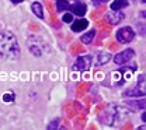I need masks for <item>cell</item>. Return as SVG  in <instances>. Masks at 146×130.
<instances>
[{"label":"cell","instance_id":"12","mask_svg":"<svg viewBox=\"0 0 146 130\" xmlns=\"http://www.w3.org/2000/svg\"><path fill=\"white\" fill-rule=\"evenodd\" d=\"M31 9H33V11H34V14H35L36 17L44 18V10H42V4H41V3H38V1L33 3Z\"/></svg>","mask_w":146,"mask_h":130},{"label":"cell","instance_id":"8","mask_svg":"<svg viewBox=\"0 0 146 130\" xmlns=\"http://www.w3.org/2000/svg\"><path fill=\"white\" fill-rule=\"evenodd\" d=\"M127 105L133 109V111H139V109H146V99H139V101H129Z\"/></svg>","mask_w":146,"mask_h":130},{"label":"cell","instance_id":"4","mask_svg":"<svg viewBox=\"0 0 146 130\" xmlns=\"http://www.w3.org/2000/svg\"><path fill=\"white\" fill-rule=\"evenodd\" d=\"M91 67V56L84 55V56H79L76 63L73 64V69L77 72H86Z\"/></svg>","mask_w":146,"mask_h":130},{"label":"cell","instance_id":"16","mask_svg":"<svg viewBox=\"0 0 146 130\" xmlns=\"http://www.w3.org/2000/svg\"><path fill=\"white\" fill-rule=\"evenodd\" d=\"M3 101H4V102H13V101H14V94L11 93V91L4 93L3 94Z\"/></svg>","mask_w":146,"mask_h":130},{"label":"cell","instance_id":"14","mask_svg":"<svg viewBox=\"0 0 146 130\" xmlns=\"http://www.w3.org/2000/svg\"><path fill=\"white\" fill-rule=\"evenodd\" d=\"M94 35H96V31L91 30V31H89L86 35L82 37V42H83V43H90L91 41H93V38H94Z\"/></svg>","mask_w":146,"mask_h":130},{"label":"cell","instance_id":"3","mask_svg":"<svg viewBox=\"0 0 146 130\" xmlns=\"http://www.w3.org/2000/svg\"><path fill=\"white\" fill-rule=\"evenodd\" d=\"M133 38H135V32H133V30L129 28V27H122V28L118 30V32H117V39H118V42H121V43H128V42H131Z\"/></svg>","mask_w":146,"mask_h":130},{"label":"cell","instance_id":"13","mask_svg":"<svg viewBox=\"0 0 146 130\" xmlns=\"http://www.w3.org/2000/svg\"><path fill=\"white\" fill-rule=\"evenodd\" d=\"M127 6H128V1H125V0H114L112 4H111V9L114 11H117V10H121V9L127 7Z\"/></svg>","mask_w":146,"mask_h":130},{"label":"cell","instance_id":"17","mask_svg":"<svg viewBox=\"0 0 146 130\" xmlns=\"http://www.w3.org/2000/svg\"><path fill=\"white\" fill-rule=\"evenodd\" d=\"M72 14H65V16H63V17H62V20H63V21H65V22H70V21H72Z\"/></svg>","mask_w":146,"mask_h":130},{"label":"cell","instance_id":"18","mask_svg":"<svg viewBox=\"0 0 146 130\" xmlns=\"http://www.w3.org/2000/svg\"><path fill=\"white\" fill-rule=\"evenodd\" d=\"M56 126H58V120H55V122H52V123H51V125L48 126V129H58Z\"/></svg>","mask_w":146,"mask_h":130},{"label":"cell","instance_id":"19","mask_svg":"<svg viewBox=\"0 0 146 130\" xmlns=\"http://www.w3.org/2000/svg\"><path fill=\"white\" fill-rule=\"evenodd\" d=\"M106 1H108V0H93V4L98 6V4H101V3H106Z\"/></svg>","mask_w":146,"mask_h":130},{"label":"cell","instance_id":"23","mask_svg":"<svg viewBox=\"0 0 146 130\" xmlns=\"http://www.w3.org/2000/svg\"><path fill=\"white\" fill-rule=\"evenodd\" d=\"M139 129H145L146 130V126H142V127H139Z\"/></svg>","mask_w":146,"mask_h":130},{"label":"cell","instance_id":"10","mask_svg":"<svg viewBox=\"0 0 146 130\" xmlns=\"http://www.w3.org/2000/svg\"><path fill=\"white\" fill-rule=\"evenodd\" d=\"M72 10H73V13H74L76 16L82 17V16H84L87 7H86V4H83V3H76V4L72 7Z\"/></svg>","mask_w":146,"mask_h":130},{"label":"cell","instance_id":"11","mask_svg":"<svg viewBox=\"0 0 146 130\" xmlns=\"http://www.w3.org/2000/svg\"><path fill=\"white\" fill-rule=\"evenodd\" d=\"M87 25H89V22H87L86 20H79V21H76V22L73 24L72 30L74 32H80V31H83Z\"/></svg>","mask_w":146,"mask_h":130},{"label":"cell","instance_id":"22","mask_svg":"<svg viewBox=\"0 0 146 130\" xmlns=\"http://www.w3.org/2000/svg\"><path fill=\"white\" fill-rule=\"evenodd\" d=\"M11 1H13V3H14V4H18V3H21V1H23V0H11Z\"/></svg>","mask_w":146,"mask_h":130},{"label":"cell","instance_id":"7","mask_svg":"<svg viewBox=\"0 0 146 130\" xmlns=\"http://www.w3.org/2000/svg\"><path fill=\"white\" fill-rule=\"evenodd\" d=\"M106 18H107V21H108L110 24L117 25V24H119L124 20V14L122 13H108Z\"/></svg>","mask_w":146,"mask_h":130},{"label":"cell","instance_id":"1","mask_svg":"<svg viewBox=\"0 0 146 130\" xmlns=\"http://www.w3.org/2000/svg\"><path fill=\"white\" fill-rule=\"evenodd\" d=\"M0 56L6 60H16L20 56L17 38L10 31L0 32Z\"/></svg>","mask_w":146,"mask_h":130},{"label":"cell","instance_id":"2","mask_svg":"<svg viewBox=\"0 0 146 130\" xmlns=\"http://www.w3.org/2000/svg\"><path fill=\"white\" fill-rule=\"evenodd\" d=\"M27 45H28V49H30V52L33 53V55L35 56H42L45 53V48H46V45H45V42L41 39L39 37H36V35H31V37L27 39Z\"/></svg>","mask_w":146,"mask_h":130},{"label":"cell","instance_id":"6","mask_svg":"<svg viewBox=\"0 0 146 130\" xmlns=\"http://www.w3.org/2000/svg\"><path fill=\"white\" fill-rule=\"evenodd\" d=\"M142 95H146V84L142 83V80L139 78V84L131 90H128L125 93V97H142Z\"/></svg>","mask_w":146,"mask_h":130},{"label":"cell","instance_id":"20","mask_svg":"<svg viewBox=\"0 0 146 130\" xmlns=\"http://www.w3.org/2000/svg\"><path fill=\"white\" fill-rule=\"evenodd\" d=\"M141 17H143V18H146V10H145V11H142V13H141Z\"/></svg>","mask_w":146,"mask_h":130},{"label":"cell","instance_id":"5","mask_svg":"<svg viewBox=\"0 0 146 130\" xmlns=\"http://www.w3.org/2000/svg\"><path fill=\"white\" fill-rule=\"evenodd\" d=\"M133 56H135V52H133L132 49H125L124 52H121V53L115 55L114 62H115L117 64H125V63H128L129 60H132V59H133Z\"/></svg>","mask_w":146,"mask_h":130},{"label":"cell","instance_id":"21","mask_svg":"<svg viewBox=\"0 0 146 130\" xmlns=\"http://www.w3.org/2000/svg\"><path fill=\"white\" fill-rule=\"evenodd\" d=\"M142 120L146 122V112H143V115H142Z\"/></svg>","mask_w":146,"mask_h":130},{"label":"cell","instance_id":"15","mask_svg":"<svg viewBox=\"0 0 146 130\" xmlns=\"http://www.w3.org/2000/svg\"><path fill=\"white\" fill-rule=\"evenodd\" d=\"M56 7H58V10H59V11H63V10H66V9L69 7V4H68V0H56Z\"/></svg>","mask_w":146,"mask_h":130},{"label":"cell","instance_id":"24","mask_svg":"<svg viewBox=\"0 0 146 130\" xmlns=\"http://www.w3.org/2000/svg\"><path fill=\"white\" fill-rule=\"evenodd\" d=\"M142 1H143V3H146V0H142Z\"/></svg>","mask_w":146,"mask_h":130},{"label":"cell","instance_id":"9","mask_svg":"<svg viewBox=\"0 0 146 130\" xmlns=\"http://www.w3.org/2000/svg\"><path fill=\"white\" fill-rule=\"evenodd\" d=\"M108 60H111V55H110V53H107V52H98V53H97V60H96V63H97L98 66L108 63Z\"/></svg>","mask_w":146,"mask_h":130}]
</instances>
